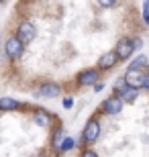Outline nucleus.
Returning a JSON list of instances; mask_svg holds the SVG:
<instances>
[{"mask_svg": "<svg viewBox=\"0 0 149 157\" xmlns=\"http://www.w3.org/2000/svg\"><path fill=\"white\" fill-rule=\"evenodd\" d=\"M17 37L23 41L25 45H29L31 41L37 37V29H35V25H33V23H29V21L21 23V25H18V29H17Z\"/></svg>", "mask_w": 149, "mask_h": 157, "instance_id": "7ed1b4c3", "label": "nucleus"}, {"mask_svg": "<svg viewBox=\"0 0 149 157\" xmlns=\"http://www.w3.org/2000/svg\"><path fill=\"white\" fill-rule=\"evenodd\" d=\"M143 88H145V90H149V74L145 76V84H143Z\"/></svg>", "mask_w": 149, "mask_h": 157, "instance_id": "4be33fe9", "label": "nucleus"}, {"mask_svg": "<svg viewBox=\"0 0 149 157\" xmlns=\"http://www.w3.org/2000/svg\"><path fill=\"white\" fill-rule=\"evenodd\" d=\"M123 98L120 96H110V98H106L102 102V112H106V114H119L120 110H123Z\"/></svg>", "mask_w": 149, "mask_h": 157, "instance_id": "0eeeda50", "label": "nucleus"}, {"mask_svg": "<svg viewBox=\"0 0 149 157\" xmlns=\"http://www.w3.org/2000/svg\"><path fill=\"white\" fill-rule=\"evenodd\" d=\"M98 137H100V122L96 118H92V121L86 122V127H84L82 139H84V143H94Z\"/></svg>", "mask_w": 149, "mask_h": 157, "instance_id": "20e7f679", "label": "nucleus"}, {"mask_svg": "<svg viewBox=\"0 0 149 157\" xmlns=\"http://www.w3.org/2000/svg\"><path fill=\"white\" fill-rule=\"evenodd\" d=\"M119 96L123 98V102H129V104H131V102H135V100H137V96H139V88L127 86L125 90H123V92L119 94Z\"/></svg>", "mask_w": 149, "mask_h": 157, "instance_id": "f8f14e48", "label": "nucleus"}, {"mask_svg": "<svg viewBox=\"0 0 149 157\" xmlns=\"http://www.w3.org/2000/svg\"><path fill=\"white\" fill-rule=\"evenodd\" d=\"M2 2H6V0H0V4H2Z\"/></svg>", "mask_w": 149, "mask_h": 157, "instance_id": "5701e85b", "label": "nucleus"}, {"mask_svg": "<svg viewBox=\"0 0 149 157\" xmlns=\"http://www.w3.org/2000/svg\"><path fill=\"white\" fill-rule=\"evenodd\" d=\"M147 67H149V63H147Z\"/></svg>", "mask_w": 149, "mask_h": 157, "instance_id": "b1692460", "label": "nucleus"}, {"mask_svg": "<svg viewBox=\"0 0 149 157\" xmlns=\"http://www.w3.org/2000/svg\"><path fill=\"white\" fill-rule=\"evenodd\" d=\"M143 21L149 25V0H145V4H143Z\"/></svg>", "mask_w": 149, "mask_h": 157, "instance_id": "a211bd4d", "label": "nucleus"}, {"mask_svg": "<svg viewBox=\"0 0 149 157\" xmlns=\"http://www.w3.org/2000/svg\"><path fill=\"white\" fill-rule=\"evenodd\" d=\"M147 63H149V59L145 57V55H139V57H135V61L131 63V67H139V70H143Z\"/></svg>", "mask_w": 149, "mask_h": 157, "instance_id": "2eb2a0df", "label": "nucleus"}, {"mask_svg": "<svg viewBox=\"0 0 149 157\" xmlns=\"http://www.w3.org/2000/svg\"><path fill=\"white\" fill-rule=\"evenodd\" d=\"M63 137H65V131H63V127H57L55 131H53V137H51V147L55 149V151L59 153V145H61Z\"/></svg>", "mask_w": 149, "mask_h": 157, "instance_id": "ddd939ff", "label": "nucleus"}, {"mask_svg": "<svg viewBox=\"0 0 149 157\" xmlns=\"http://www.w3.org/2000/svg\"><path fill=\"white\" fill-rule=\"evenodd\" d=\"M21 102L14 98H8V96H2L0 98V112H10V110H17Z\"/></svg>", "mask_w": 149, "mask_h": 157, "instance_id": "9b49d317", "label": "nucleus"}, {"mask_svg": "<svg viewBox=\"0 0 149 157\" xmlns=\"http://www.w3.org/2000/svg\"><path fill=\"white\" fill-rule=\"evenodd\" d=\"M102 88H104V84H100V82H96V84H94V90H96V92H100Z\"/></svg>", "mask_w": 149, "mask_h": 157, "instance_id": "412c9836", "label": "nucleus"}, {"mask_svg": "<svg viewBox=\"0 0 149 157\" xmlns=\"http://www.w3.org/2000/svg\"><path fill=\"white\" fill-rule=\"evenodd\" d=\"M98 80H100V71L94 70V67L82 70L80 74H78V84H80V86H94Z\"/></svg>", "mask_w": 149, "mask_h": 157, "instance_id": "423d86ee", "label": "nucleus"}, {"mask_svg": "<svg viewBox=\"0 0 149 157\" xmlns=\"http://www.w3.org/2000/svg\"><path fill=\"white\" fill-rule=\"evenodd\" d=\"M133 45H135V49H141V39H133Z\"/></svg>", "mask_w": 149, "mask_h": 157, "instance_id": "aec40b11", "label": "nucleus"}, {"mask_svg": "<svg viewBox=\"0 0 149 157\" xmlns=\"http://www.w3.org/2000/svg\"><path fill=\"white\" fill-rule=\"evenodd\" d=\"M116 55H119V59H129L133 55V51H135V45H133V39H120L119 43H116Z\"/></svg>", "mask_w": 149, "mask_h": 157, "instance_id": "6e6552de", "label": "nucleus"}, {"mask_svg": "<svg viewBox=\"0 0 149 157\" xmlns=\"http://www.w3.org/2000/svg\"><path fill=\"white\" fill-rule=\"evenodd\" d=\"M119 0H98V4L102 6V8H110V6H115Z\"/></svg>", "mask_w": 149, "mask_h": 157, "instance_id": "f3484780", "label": "nucleus"}, {"mask_svg": "<svg viewBox=\"0 0 149 157\" xmlns=\"http://www.w3.org/2000/svg\"><path fill=\"white\" fill-rule=\"evenodd\" d=\"M125 80H127L129 86L141 88L145 84V74H143V70H139V67H129L127 74H125Z\"/></svg>", "mask_w": 149, "mask_h": 157, "instance_id": "39448f33", "label": "nucleus"}, {"mask_svg": "<svg viewBox=\"0 0 149 157\" xmlns=\"http://www.w3.org/2000/svg\"><path fill=\"white\" fill-rule=\"evenodd\" d=\"M4 49H6V55H8L10 59H18L21 55H23V51H25V43L18 39L17 35L8 37L6 43H4Z\"/></svg>", "mask_w": 149, "mask_h": 157, "instance_id": "f257e3e1", "label": "nucleus"}, {"mask_svg": "<svg viewBox=\"0 0 149 157\" xmlns=\"http://www.w3.org/2000/svg\"><path fill=\"white\" fill-rule=\"evenodd\" d=\"M33 121H35V124H37V127L47 128V127L53 122V117H51V112H49V110H43V108H39V110H35Z\"/></svg>", "mask_w": 149, "mask_h": 157, "instance_id": "1a4fd4ad", "label": "nucleus"}, {"mask_svg": "<svg viewBox=\"0 0 149 157\" xmlns=\"http://www.w3.org/2000/svg\"><path fill=\"white\" fill-rule=\"evenodd\" d=\"M74 106V100L72 98H63V108H72Z\"/></svg>", "mask_w": 149, "mask_h": 157, "instance_id": "6ab92c4d", "label": "nucleus"}, {"mask_svg": "<svg viewBox=\"0 0 149 157\" xmlns=\"http://www.w3.org/2000/svg\"><path fill=\"white\" fill-rule=\"evenodd\" d=\"M74 145H76V141L72 139V137H63L61 145H59V153H65V151H69V149H74Z\"/></svg>", "mask_w": 149, "mask_h": 157, "instance_id": "4468645a", "label": "nucleus"}, {"mask_svg": "<svg viewBox=\"0 0 149 157\" xmlns=\"http://www.w3.org/2000/svg\"><path fill=\"white\" fill-rule=\"evenodd\" d=\"M116 59H119L116 51H108V53H104V55H100V59H98V70H110V67H115Z\"/></svg>", "mask_w": 149, "mask_h": 157, "instance_id": "9d476101", "label": "nucleus"}, {"mask_svg": "<svg viewBox=\"0 0 149 157\" xmlns=\"http://www.w3.org/2000/svg\"><path fill=\"white\" fill-rule=\"evenodd\" d=\"M127 86H129V84H127V80H125V78H119V80L115 82V94L119 96V94L123 92V90H125Z\"/></svg>", "mask_w": 149, "mask_h": 157, "instance_id": "dca6fc26", "label": "nucleus"}, {"mask_svg": "<svg viewBox=\"0 0 149 157\" xmlns=\"http://www.w3.org/2000/svg\"><path fill=\"white\" fill-rule=\"evenodd\" d=\"M59 94H61L59 84H55V82H45V84H41V86L37 88L35 96H37V98H57Z\"/></svg>", "mask_w": 149, "mask_h": 157, "instance_id": "f03ea898", "label": "nucleus"}]
</instances>
